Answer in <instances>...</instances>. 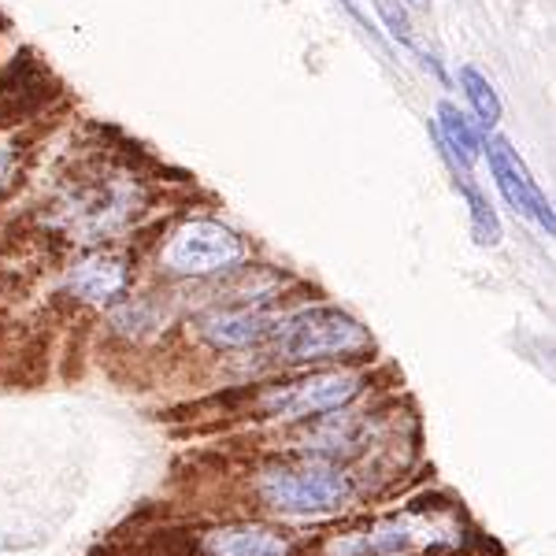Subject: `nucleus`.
I'll list each match as a JSON object with an SVG mask.
<instances>
[{
  "label": "nucleus",
  "mask_w": 556,
  "mask_h": 556,
  "mask_svg": "<svg viewBox=\"0 0 556 556\" xmlns=\"http://www.w3.org/2000/svg\"><path fill=\"white\" fill-rule=\"evenodd\" d=\"M275 356L282 364L342 361L371 349V334L342 308H304L298 316L275 323Z\"/></svg>",
  "instance_id": "1"
},
{
  "label": "nucleus",
  "mask_w": 556,
  "mask_h": 556,
  "mask_svg": "<svg viewBox=\"0 0 556 556\" xmlns=\"http://www.w3.org/2000/svg\"><path fill=\"white\" fill-rule=\"evenodd\" d=\"M260 497L286 516L334 513L349 501V475L327 460L278 464L260 475Z\"/></svg>",
  "instance_id": "2"
},
{
  "label": "nucleus",
  "mask_w": 556,
  "mask_h": 556,
  "mask_svg": "<svg viewBox=\"0 0 556 556\" xmlns=\"http://www.w3.org/2000/svg\"><path fill=\"white\" fill-rule=\"evenodd\" d=\"M241 260V241L230 227L212 219H193L172 238L164 264L175 275H212Z\"/></svg>",
  "instance_id": "3"
},
{
  "label": "nucleus",
  "mask_w": 556,
  "mask_h": 556,
  "mask_svg": "<svg viewBox=\"0 0 556 556\" xmlns=\"http://www.w3.org/2000/svg\"><path fill=\"white\" fill-rule=\"evenodd\" d=\"M361 375L349 371H323V375H308L301 382H290L282 390H275L271 397L264 401V408L271 416L282 419H308V416H327V412L345 408L349 401L361 393Z\"/></svg>",
  "instance_id": "4"
},
{
  "label": "nucleus",
  "mask_w": 556,
  "mask_h": 556,
  "mask_svg": "<svg viewBox=\"0 0 556 556\" xmlns=\"http://www.w3.org/2000/svg\"><path fill=\"white\" fill-rule=\"evenodd\" d=\"M482 149H486V156H490V172H493V182H497L501 197H505L519 215L534 219L545 235H553L556 223H553L549 201H545V193L538 190V182L531 178V172H527V164L516 156V149L508 146L505 138H490V146H482Z\"/></svg>",
  "instance_id": "5"
},
{
  "label": "nucleus",
  "mask_w": 556,
  "mask_h": 556,
  "mask_svg": "<svg viewBox=\"0 0 556 556\" xmlns=\"http://www.w3.org/2000/svg\"><path fill=\"white\" fill-rule=\"evenodd\" d=\"M275 330V323L264 316V312L253 308H219L212 316L201 319V334L208 338L212 345H249L260 342Z\"/></svg>",
  "instance_id": "6"
},
{
  "label": "nucleus",
  "mask_w": 556,
  "mask_h": 556,
  "mask_svg": "<svg viewBox=\"0 0 556 556\" xmlns=\"http://www.w3.org/2000/svg\"><path fill=\"white\" fill-rule=\"evenodd\" d=\"M208 553L212 556H290V542L278 531H271V527L241 523L208 534Z\"/></svg>",
  "instance_id": "7"
},
{
  "label": "nucleus",
  "mask_w": 556,
  "mask_h": 556,
  "mask_svg": "<svg viewBox=\"0 0 556 556\" xmlns=\"http://www.w3.org/2000/svg\"><path fill=\"white\" fill-rule=\"evenodd\" d=\"M434 138H438V146H442L445 156H450V164H453V167H464V172H468L475 160L482 156V138H479V130H475L468 115H464L460 108L450 104V101L438 104V127H434Z\"/></svg>",
  "instance_id": "8"
},
{
  "label": "nucleus",
  "mask_w": 556,
  "mask_h": 556,
  "mask_svg": "<svg viewBox=\"0 0 556 556\" xmlns=\"http://www.w3.org/2000/svg\"><path fill=\"white\" fill-rule=\"evenodd\" d=\"M127 286V264L119 256H93L75 267L71 275V290L83 301H112Z\"/></svg>",
  "instance_id": "9"
},
{
  "label": "nucleus",
  "mask_w": 556,
  "mask_h": 556,
  "mask_svg": "<svg viewBox=\"0 0 556 556\" xmlns=\"http://www.w3.org/2000/svg\"><path fill=\"white\" fill-rule=\"evenodd\" d=\"M375 8H379V15H382V23H386V30H390V38L401 45V49H408L412 56H419L424 60V67L434 71L438 78L445 83V71L438 67V60L434 56H427L424 49H419V38H416V30H412V23H408V12L397 4V0H375Z\"/></svg>",
  "instance_id": "10"
},
{
  "label": "nucleus",
  "mask_w": 556,
  "mask_h": 556,
  "mask_svg": "<svg viewBox=\"0 0 556 556\" xmlns=\"http://www.w3.org/2000/svg\"><path fill=\"white\" fill-rule=\"evenodd\" d=\"M456 172V186L464 190V197H468V204H471V230H475V241L479 245H497L501 241V219H497V212L490 208V201L482 197L479 190L471 186V178L464 167H453Z\"/></svg>",
  "instance_id": "11"
},
{
  "label": "nucleus",
  "mask_w": 556,
  "mask_h": 556,
  "mask_svg": "<svg viewBox=\"0 0 556 556\" xmlns=\"http://www.w3.org/2000/svg\"><path fill=\"white\" fill-rule=\"evenodd\" d=\"M460 86H464V97L471 101L482 127H497L501 97H497V89L490 86V78L482 75V71H475V67H460Z\"/></svg>",
  "instance_id": "12"
},
{
  "label": "nucleus",
  "mask_w": 556,
  "mask_h": 556,
  "mask_svg": "<svg viewBox=\"0 0 556 556\" xmlns=\"http://www.w3.org/2000/svg\"><path fill=\"white\" fill-rule=\"evenodd\" d=\"M342 4L349 8V12H353V20H356V23H361V26H364V30H367V34H371V38H375V41H379V30H375V26H371V20H367V15L361 12V8H356V0H342Z\"/></svg>",
  "instance_id": "13"
},
{
  "label": "nucleus",
  "mask_w": 556,
  "mask_h": 556,
  "mask_svg": "<svg viewBox=\"0 0 556 556\" xmlns=\"http://www.w3.org/2000/svg\"><path fill=\"white\" fill-rule=\"evenodd\" d=\"M412 8H430V0H408Z\"/></svg>",
  "instance_id": "14"
}]
</instances>
